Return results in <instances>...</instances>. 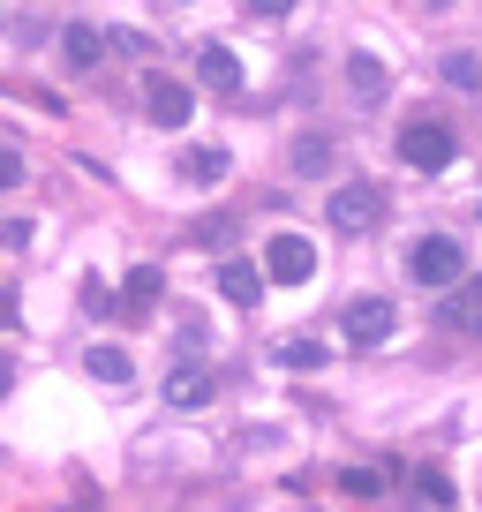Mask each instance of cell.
<instances>
[{
	"label": "cell",
	"mask_w": 482,
	"mask_h": 512,
	"mask_svg": "<svg viewBox=\"0 0 482 512\" xmlns=\"http://www.w3.org/2000/svg\"><path fill=\"white\" fill-rule=\"evenodd\" d=\"M407 279H415V287H460L467 279V249L452 234H422V241H407Z\"/></svg>",
	"instance_id": "6da1fadb"
},
{
	"label": "cell",
	"mask_w": 482,
	"mask_h": 512,
	"mask_svg": "<svg viewBox=\"0 0 482 512\" xmlns=\"http://www.w3.org/2000/svg\"><path fill=\"white\" fill-rule=\"evenodd\" d=\"M452 159H460V136H452L445 121H407L400 128V166H415V174H445Z\"/></svg>",
	"instance_id": "7a4b0ae2"
},
{
	"label": "cell",
	"mask_w": 482,
	"mask_h": 512,
	"mask_svg": "<svg viewBox=\"0 0 482 512\" xmlns=\"http://www.w3.org/2000/svg\"><path fill=\"white\" fill-rule=\"evenodd\" d=\"M257 272L279 279V287H309V279H317V241H309V234H272Z\"/></svg>",
	"instance_id": "3957f363"
},
{
	"label": "cell",
	"mask_w": 482,
	"mask_h": 512,
	"mask_svg": "<svg viewBox=\"0 0 482 512\" xmlns=\"http://www.w3.org/2000/svg\"><path fill=\"white\" fill-rule=\"evenodd\" d=\"M324 211H332L339 234H370V226L385 219V196H377V181H339V189L324 196Z\"/></svg>",
	"instance_id": "277c9868"
},
{
	"label": "cell",
	"mask_w": 482,
	"mask_h": 512,
	"mask_svg": "<svg viewBox=\"0 0 482 512\" xmlns=\"http://www.w3.org/2000/svg\"><path fill=\"white\" fill-rule=\"evenodd\" d=\"M339 332H347L354 347H385L392 339V302L385 294H354V302L339 309Z\"/></svg>",
	"instance_id": "5b68a950"
},
{
	"label": "cell",
	"mask_w": 482,
	"mask_h": 512,
	"mask_svg": "<svg viewBox=\"0 0 482 512\" xmlns=\"http://www.w3.org/2000/svg\"><path fill=\"white\" fill-rule=\"evenodd\" d=\"M144 113L159 128H189L196 121V91L181 76H144Z\"/></svg>",
	"instance_id": "8992f818"
},
{
	"label": "cell",
	"mask_w": 482,
	"mask_h": 512,
	"mask_svg": "<svg viewBox=\"0 0 482 512\" xmlns=\"http://www.w3.org/2000/svg\"><path fill=\"white\" fill-rule=\"evenodd\" d=\"M159 294H166V272H159V264H136V272L121 279V317H129V324H151Z\"/></svg>",
	"instance_id": "52a82bcc"
},
{
	"label": "cell",
	"mask_w": 482,
	"mask_h": 512,
	"mask_svg": "<svg viewBox=\"0 0 482 512\" xmlns=\"http://www.w3.org/2000/svg\"><path fill=\"white\" fill-rule=\"evenodd\" d=\"M61 61L76 68V76H91V68L106 61V31H98V23H61Z\"/></svg>",
	"instance_id": "ba28073f"
},
{
	"label": "cell",
	"mask_w": 482,
	"mask_h": 512,
	"mask_svg": "<svg viewBox=\"0 0 482 512\" xmlns=\"http://www.w3.org/2000/svg\"><path fill=\"white\" fill-rule=\"evenodd\" d=\"M287 166H294V181H332L339 174V144L332 136H302V144L287 151Z\"/></svg>",
	"instance_id": "9c48e42d"
},
{
	"label": "cell",
	"mask_w": 482,
	"mask_h": 512,
	"mask_svg": "<svg viewBox=\"0 0 482 512\" xmlns=\"http://www.w3.org/2000/svg\"><path fill=\"white\" fill-rule=\"evenodd\" d=\"M211 392H219V384H211L204 362H174L166 369V400L174 407H211Z\"/></svg>",
	"instance_id": "30bf717a"
},
{
	"label": "cell",
	"mask_w": 482,
	"mask_h": 512,
	"mask_svg": "<svg viewBox=\"0 0 482 512\" xmlns=\"http://www.w3.org/2000/svg\"><path fill=\"white\" fill-rule=\"evenodd\" d=\"M219 294H226L234 309H257V294H264V272L249 264V256H226V264H219Z\"/></svg>",
	"instance_id": "8fae6325"
},
{
	"label": "cell",
	"mask_w": 482,
	"mask_h": 512,
	"mask_svg": "<svg viewBox=\"0 0 482 512\" xmlns=\"http://www.w3.org/2000/svg\"><path fill=\"white\" fill-rule=\"evenodd\" d=\"M347 91L362 98V106H377V98L392 91V76H385V61H370V53H354L347 61Z\"/></svg>",
	"instance_id": "7c38bea8"
},
{
	"label": "cell",
	"mask_w": 482,
	"mask_h": 512,
	"mask_svg": "<svg viewBox=\"0 0 482 512\" xmlns=\"http://www.w3.org/2000/svg\"><path fill=\"white\" fill-rule=\"evenodd\" d=\"M83 369H91L98 384H129V377H136V362H129L121 347H91V354H83Z\"/></svg>",
	"instance_id": "4fadbf2b"
},
{
	"label": "cell",
	"mask_w": 482,
	"mask_h": 512,
	"mask_svg": "<svg viewBox=\"0 0 482 512\" xmlns=\"http://www.w3.org/2000/svg\"><path fill=\"white\" fill-rule=\"evenodd\" d=\"M226 166H234V159H226L219 144H204V151H181V174H189V181H204V189H211V181H226Z\"/></svg>",
	"instance_id": "5bb4252c"
},
{
	"label": "cell",
	"mask_w": 482,
	"mask_h": 512,
	"mask_svg": "<svg viewBox=\"0 0 482 512\" xmlns=\"http://www.w3.org/2000/svg\"><path fill=\"white\" fill-rule=\"evenodd\" d=\"M196 68H204V83H219V91H241V61L226 46H204V53H196Z\"/></svg>",
	"instance_id": "9a60e30c"
},
{
	"label": "cell",
	"mask_w": 482,
	"mask_h": 512,
	"mask_svg": "<svg viewBox=\"0 0 482 512\" xmlns=\"http://www.w3.org/2000/svg\"><path fill=\"white\" fill-rule=\"evenodd\" d=\"M415 490H422V505H430V512H452V505H460L445 467H415Z\"/></svg>",
	"instance_id": "2e32d148"
},
{
	"label": "cell",
	"mask_w": 482,
	"mask_h": 512,
	"mask_svg": "<svg viewBox=\"0 0 482 512\" xmlns=\"http://www.w3.org/2000/svg\"><path fill=\"white\" fill-rule=\"evenodd\" d=\"M475 317H482V294H475V287L460 279V287H452V302H445V324H452V332H467Z\"/></svg>",
	"instance_id": "e0dca14e"
},
{
	"label": "cell",
	"mask_w": 482,
	"mask_h": 512,
	"mask_svg": "<svg viewBox=\"0 0 482 512\" xmlns=\"http://www.w3.org/2000/svg\"><path fill=\"white\" fill-rule=\"evenodd\" d=\"M339 490H347L354 505H370V497L385 490V475H377V467H347V475H339Z\"/></svg>",
	"instance_id": "ac0fdd59"
},
{
	"label": "cell",
	"mask_w": 482,
	"mask_h": 512,
	"mask_svg": "<svg viewBox=\"0 0 482 512\" xmlns=\"http://www.w3.org/2000/svg\"><path fill=\"white\" fill-rule=\"evenodd\" d=\"M279 362L287 369H324V347L317 339H279Z\"/></svg>",
	"instance_id": "d6986e66"
},
{
	"label": "cell",
	"mask_w": 482,
	"mask_h": 512,
	"mask_svg": "<svg viewBox=\"0 0 482 512\" xmlns=\"http://www.w3.org/2000/svg\"><path fill=\"white\" fill-rule=\"evenodd\" d=\"M445 83H460V91H475V83H482L475 53H445Z\"/></svg>",
	"instance_id": "ffe728a7"
},
{
	"label": "cell",
	"mask_w": 482,
	"mask_h": 512,
	"mask_svg": "<svg viewBox=\"0 0 482 512\" xmlns=\"http://www.w3.org/2000/svg\"><path fill=\"white\" fill-rule=\"evenodd\" d=\"M16 181H23V151L0 144V189H16Z\"/></svg>",
	"instance_id": "44dd1931"
},
{
	"label": "cell",
	"mask_w": 482,
	"mask_h": 512,
	"mask_svg": "<svg viewBox=\"0 0 482 512\" xmlns=\"http://www.w3.org/2000/svg\"><path fill=\"white\" fill-rule=\"evenodd\" d=\"M16 309H23V302H16V287H0V332H16V324H23Z\"/></svg>",
	"instance_id": "7402d4cb"
},
{
	"label": "cell",
	"mask_w": 482,
	"mask_h": 512,
	"mask_svg": "<svg viewBox=\"0 0 482 512\" xmlns=\"http://www.w3.org/2000/svg\"><path fill=\"white\" fill-rule=\"evenodd\" d=\"M8 384H16V362H8V354H0V392H8Z\"/></svg>",
	"instance_id": "603a6c76"
}]
</instances>
